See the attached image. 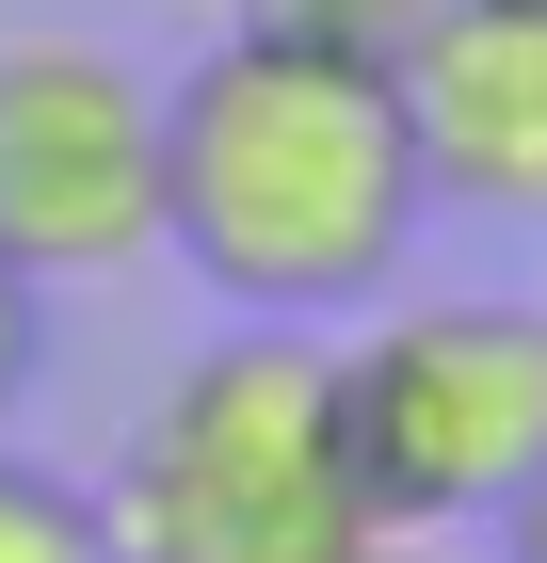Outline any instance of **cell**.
Segmentation results:
<instances>
[{
	"label": "cell",
	"instance_id": "obj_3",
	"mask_svg": "<svg viewBox=\"0 0 547 563\" xmlns=\"http://www.w3.org/2000/svg\"><path fill=\"white\" fill-rule=\"evenodd\" d=\"M338 451L371 531H483L547 483V290H403L338 322Z\"/></svg>",
	"mask_w": 547,
	"mask_h": 563
},
{
	"label": "cell",
	"instance_id": "obj_8",
	"mask_svg": "<svg viewBox=\"0 0 547 563\" xmlns=\"http://www.w3.org/2000/svg\"><path fill=\"white\" fill-rule=\"evenodd\" d=\"M33 339H48V290L0 258V419H17V387H33Z\"/></svg>",
	"mask_w": 547,
	"mask_h": 563
},
{
	"label": "cell",
	"instance_id": "obj_7",
	"mask_svg": "<svg viewBox=\"0 0 547 563\" xmlns=\"http://www.w3.org/2000/svg\"><path fill=\"white\" fill-rule=\"evenodd\" d=\"M0 563H113V531H97L81 483H48L33 451H0Z\"/></svg>",
	"mask_w": 547,
	"mask_h": 563
},
{
	"label": "cell",
	"instance_id": "obj_6",
	"mask_svg": "<svg viewBox=\"0 0 547 563\" xmlns=\"http://www.w3.org/2000/svg\"><path fill=\"white\" fill-rule=\"evenodd\" d=\"M242 33H291V48H322V65H386L403 81V48L451 16V0H226Z\"/></svg>",
	"mask_w": 547,
	"mask_h": 563
},
{
	"label": "cell",
	"instance_id": "obj_1",
	"mask_svg": "<svg viewBox=\"0 0 547 563\" xmlns=\"http://www.w3.org/2000/svg\"><path fill=\"white\" fill-rule=\"evenodd\" d=\"M419 145L386 65H322L291 33L226 16L162 81V258L226 322H306L338 339L354 306L419 274Z\"/></svg>",
	"mask_w": 547,
	"mask_h": 563
},
{
	"label": "cell",
	"instance_id": "obj_2",
	"mask_svg": "<svg viewBox=\"0 0 547 563\" xmlns=\"http://www.w3.org/2000/svg\"><path fill=\"white\" fill-rule=\"evenodd\" d=\"M113 563H338L371 531L354 451H338V354L306 322H226L162 371L97 483Z\"/></svg>",
	"mask_w": 547,
	"mask_h": 563
},
{
	"label": "cell",
	"instance_id": "obj_5",
	"mask_svg": "<svg viewBox=\"0 0 547 563\" xmlns=\"http://www.w3.org/2000/svg\"><path fill=\"white\" fill-rule=\"evenodd\" d=\"M403 145L435 210L547 225V0H451L403 48Z\"/></svg>",
	"mask_w": 547,
	"mask_h": 563
},
{
	"label": "cell",
	"instance_id": "obj_4",
	"mask_svg": "<svg viewBox=\"0 0 547 563\" xmlns=\"http://www.w3.org/2000/svg\"><path fill=\"white\" fill-rule=\"evenodd\" d=\"M0 258L113 290L162 258V81L97 33H0Z\"/></svg>",
	"mask_w": 547,
	"mask_h": 563
},
{
	"label": "cell",
	"instance_id": "obj_9",
	"mask_svg": "<svg viewBox=\"0 0 547 563\" xmlns=\"http://www.w3.org/2000/svg\"><path fill=\"white\" fill-rule=\"evenodd\" d=\"M338 563H483V548H467V531H354Z\"/></svg>",
	"mask_w": 547,
	"mask_h": 563
},
{
	"label": "cell",
	"instance_id": "obj_10",
	"mask_svg": "<svg viewBox=\"0 0 547 563\" xmlns=\"http://www.w3.org/2000/svg\"><path fill=\"white\" fill-rule=\"evenodd\" d=\"M483 563H547V483H532V499H515L500 531H483Z\"/></svg>",
	"mask_w": 547,
	"mask_h": 563
}]
</instances>
